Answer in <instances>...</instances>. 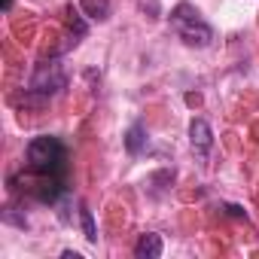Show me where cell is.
<instances>
[{"mask_svg": "<svg viewBox=\"0 0 259 259\" xmlns=\"http://www.w3.org/2000/svg\"><path fill=\"white\" fill-rule=\"evenodd\" d=\"M28 171L34 177H55V180H67V147L52 138V135H40L28 144Z\"/></svg>", "mask_w": 259, "mask_h": 259, "instance_id": "1", "label": "cell"}, {"mask_svg": "<svg viewBox=\"0 0 259 259\" xmlns=\"http://www.w3.org/2000/svg\"><path fill=\"white\" fill-rule=\"evenodd\" d=\"M171 25H174V31L180 34V40H183L186 46H210V40H213V28H210V25L201 19V13H198L195 7H189V4L174 7Z\"/></svg>", "mask_w": 259, "mask_h": 259, "instance_id": "2", "label": "cell"}, {"mask_svg": "<svg viewBox=\"0 0 259 259\" xmlns=\"http://www.w3.org/2000/svg\"><path fill=\"white\" fill-rule=\"evenodd\" d=\"M64 89V73L55 61H46L37 67L34 79H31V89H28V98L25 104H46L52 95H58Z\"/></svg>", "mask_w": 259, "mask_h": 259, "instance_id": "3", "label": "cell"}, {"mask_svg": "<svg viewBox=\"0 0 259 259\" xmlns=\"http://www.w3.org/2000/svg\"><path fill=\"white\" fill-rule=\"evenodd\" d=\"M189 141H192V147L198 153H207L213 147V132H210V125L204 119H192V125H189Z\"/></svg>", "mask_w": 259, "mask_h": 259, "instance_id": "4", "label": "cell"}, {"mask_svg": "<svg viewBox=\"0 0 259 259\" xmlns=\"http://www.w3.org/2000/svg\"><path fill=\"white\" fill-rule=\"evenodd\" d=\"M162 250H165V247H162V238H159L156 232L141 235L138 244H135V256H138V259H159Z\"/></svg>", "mask_w": 259, "mask_h": 259, "instance_id": "5", "label": "cell"}, {"mask_svg": "<svg viewBox=\"0 0 259 259\" xmlns=\"http://www.w3.org/2000/svg\"><path fill=\"white\" fill-rule=\"evenodd\" d=\"M144 147H147V125L135 122L132 128H128V135H125V150L132 153V156H138Z\"/></svg>", "mask_w": 259, "mask_h": 259, "instance_id": "6", "label": "cell"}, {"mask_svg": "<svg viewBox=\"0 0 259 259\" xmlns=\"http://www.w3.org/2000/svg\"><path fill=\"white\" fill-rule=\"evenodd\" d=\"M79 10H82V16L104 22L110 16V0H79Z\"/></svg>", "mask_w": 259, "mask_h": 259, "instance_id": "7", "label": "cell"}, {"mask_svg": "<svg viewBox=\"0 0 259 259\" xmlns=\"http://www.w3.org/2000/svg\"><path fill=\"white\" fill-rule=\"evenodd\" d=\"M79 220H82V232H85V241L89 244H98V229H95V220H92V210L82 204L79 207Z\"/></svg>", "mask_w": 259, "mask_h": 259, "instance_id": "8", "label": "cell"}, {"mask_svg": "<svg viewBox=\"0 0 259 259\" xmlns=\"http://www.w3.org/2000/svg\"><path fill=\"white\" fill-rule=\"evenodd\" d=\"M79 13H82V10H70V13H67V25H70L73 37H82V34H85V22L79 19Z\"/></svg>", "mask_w": 259, "mask_h": 259, "instance_id": "9", "label": "cell"}, {"mask_svg": "<svg viewBox=\"0 0 259 259\" xmlns=\"http://www.w3.org/2000/svg\"><path fill=\"white\" fill-rule=\"evenodd\" d=\"M226 210H229V213H232V217H244V210H241V207H238V204H229V207H226Z\"/></svg>", "mask_w": 259, "mask_h": 259, "instance_id": "10", "label": "cell"}]
</instances>
